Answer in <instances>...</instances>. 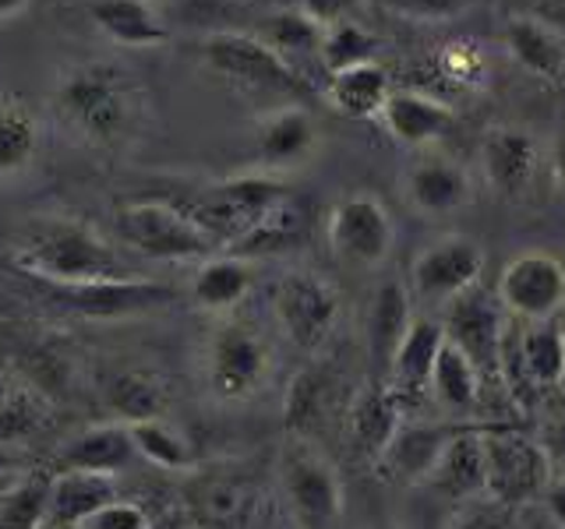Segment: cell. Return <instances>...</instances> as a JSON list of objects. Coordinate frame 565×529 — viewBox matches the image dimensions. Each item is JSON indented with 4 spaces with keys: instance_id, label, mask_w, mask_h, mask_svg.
<instances>
[{
    "instance_id": "ffe728a7",
    "label": "cell",
    "mask_w": 565,
    "mask_h": 529,
    "mask_svg": "<svg viewBox=\"0 0 565 529\" xmlns=\"http://www.w3.org/2000/svg\"><path fill=\"white\" fill-rule=\"evenodd\" d=\"M502 43L509 50V57L526 75H534L541 82L565 78V35L552 22H544V18L526 11L509 14L502 25Z\"/></svg>"
},
{
    "instance_id": "44dd1931",
    "label": "cell",
    "mask_w": 565,
    "mask_h": 529,
    "mask_svg": "<svg viewBox=\"0 0 565 529\" xmlns=\"http://www.w3.org/2000/svg\"><path fill=\"white\" fill-rule=\"evenodd\" d=\"M403 399L393 392L388 385H367L358 396L350 399L347 410V434L350 445L358 455H364L367 463L385 452L388 441L396 438V431L403 428Z\"/></svg>"
},
{
    "instance_id": "4316f807",
    "label": "cell",
    "mask_w": 565,
    "mask_h": 529,
    "mask_svg": "<svg viewBox=\"0 0 565 529\" xmlns=\"http://www.w3.org/2000/svg\"><path fill=\"white\" fill-rule=\"evenodd\" d=\"M512 339H516L512 349H516V367L526 385L555 388L565 381V325L558 317L526 322Z\"/></svg>"
},
{
    "instance_id": "ac0fdd59",
    "label": "cell",
    "mask_w": 565,
    "mask_h": 529,
    "mask_svg": "<svg viewBox=\"0 0 565 529\" xmlns=\"http://www.w3.org/2000/svg\"><path fill=\"white\" fill-rule=\"evenodd\" d=\"M459 428H449V423H406L396 431V438L388 441L385 452L375 458V473L385 484L396 487H420L428 481V473L435 469L441 449L449 445V438Z\"/></svg>"
},
{
    "instance_id": "ee69618b",
    "label": "cell",
    "mask_w": 565,
    "mask_h": 529,
    "mask_svg": "<svg viewBox=\"0 0 565 529\" xmlns=\"http://www.w3.org/2000/svg\"><path fill=\"white\" fill-rule=\"evenodd\" d=\"M78 529H152V519L141 505L114 498V501L99 505L93 516H85L78 522Z\"/></svg>"
},
{
    "instance_id": "5bb4252c",
    "label": "cell",
    "mask_w": 565,
    "mask_h": 529,
    "mask_svg": "<svg viewBox=\"0 0 565 529\" xmlns=\"http://www.w3.org/2000/svg\"><path fill=\"white\" fill-rule=\"evenodd\" d=\"M403 202L420 216H452L473 198L470 170L452 155L441 152H420L403 170Z\"/></svg>"
},
{
    "instance_id": "7c38bea8",
    "label": "cell",
    "mask_w": 565,
    "mask_h": 529,
    "mask_svg": "<svg viewBox=\"0 0 565 529\" xmlns=\"http://www.w3.org/2000/svg\"><path fill=\"white\" fill-rule=\"evenodd\" d=\"M484 272V247L473 237L446 234L420 247L411 261V296L420 304L446 307L449 300L477 287Z\"/></svg>"
},
{
    "instance_id": "d6a6232c",
    "label": "cell",
    "mask_w": 565,
    "mask_h": 529,
    "mask_svg": "<svg viewBox=\"0 0 565 529\" xmlns=\"http://www.w3.org/2000/svg\"><path fill=\"white\" fill-rule=\"evenodd\" d=\"M88 18L117 46L141 50L167 43V25L159 22L146 0H96V4H88Z\"/></svg>"
},
{
    "instance_id": "836d02e7",
    "label": "cell",
    "mask_w": 565,
    "mask_h": 529,
    "mask_svg": "<svg viewBox=\"0 0 565 529\" xmlns=\"http://www.w3.org/2000/svg\"><path fill=\"white\" fill-rule=\"evenodd\" d=\"M103 399L120 423L163 417V381L146 367H114L103 375Z\"/></svg>"
},
{
    "instance_id": "7dc6e473",
    "label": "cell",
    "mask_w": 565,
    "mask_h": 529,
    "mask_svg": "<svg viewBox=\"0 0 565 529\" xmlns=\"http://www.w3.org/2000/svg\"><path fill=\"white\" fill-rule=\"evenodd\" d=\"M541 505L547 516H552V522L558 529H565V476H552V484H547L541 494Z\"/></svg>"
},
{
    "instance_id": "f35d334b",
    "label": "cell",
    "mask_w": 565,
    "mask_h": 529,
    "mask_svg": "<svg viewBox=\"0 0 565 529\" xmlns=\"http://www.w3.org/2000/svg\"><path fill=\"white\" fill-rule=\"evenodd\" d=\"M50 428V406L32 388H4L0 396V445H22Z\"/></svg>"
},
{
    "instance_id": "8992f818",
    "label": "cell",
    "mask_w": 565,
    "mask_h": 529,
    "mask_svg": "<svg viewBox=\"0 0 565 529\" xmlns=\"http://www.w3.org/2000/svg\"><path fill=\"white\" fill-rule=\"evenodd\" d=\"M279 490L297 529H335L343 519V481L326 452L308 438H290L279 452Z\"/></svg>"
},
{
    "instance_id": "bcb514c9",
    "label": "cell",
    "mask_w": 565,
    "mask_h": 529,
    "mask_svg": "<svg viewBox=\"0 0 565 529\" xmlns=\"http://www.w3.org/2000/svg\"><path fill=\"white\" fill-rule=\"evenodd\" d=\"M541 445L547 452L555 466V476H565V417H558L555 423H547L544 434H541Z\"/></svg>"
},
{
    "instance_id": "e575fe53",
    "label": "cell",
    "mask_w": 565,
    "mask_h": 529,
    "mask_svg": "<svg viewBox=\"0 0 565 529\" xmlns=\"http://www.w3.org/2000/svg\"><path fill=\"white\" fill-rule=\"evenodd\" d=\"M481 370L473 367V360L463 349L452 346L449 339L441 343L438 357H435V370H431V385L428 392L435 396V402L449 413H470L477 402H481Z\"/></svg>"
},
{
    "instance_id": "681fc988",
    "label": "cell",
    "mask_w": 565,
    "mask_h": 529,
    "mask_svg": "<svg viewBox=\"0 0 565 529\" xmlns=\"http://www.w3.org/2000/svg\"><path fill=\"white\" fill-rule=\"evenodd\" d=\"M29 8V0H0V18H14Z\"/></svg>"
},
{
    "instance_id": "9a60e30c",
    "label": "cell",
    "mask_w": 565,
    "mask_h": 529,
    "mask_svg": "<svg viewBox=\"0 0 565 529\" xmlns=\"http://www.w3.org/2000/svg\"><path fill=\"white\" fill-rule=\"evenodd\" d=\"M255 152L258 170L287 173L315 159L318 152V123L305 102H279L265 110L255 123Z\"/></svg>"
},
{
    "instance_id": "3957f363",
    "label": "cell",
    "mask_w": 565,
    "mask_h": 529,
    "mask_svg": "<svg viewBox=\"0 0 565 529\" xmlns=\"http://www.w3.org/2000/svg\"><path fill=\"white\" fill-rule=\"evenodd\" d=\"M294 187L279 173L269 170H247L216 176V181L184 184L163 198L177 205L184 216L205 229L220 251H230L244 234H252L255 223L269 212L279 198H287Z\"/></svg>"
},
{
    "instance_id": "8d00e7d4",
    "label": "cell",
    "mask_w": 565,
    "mask_h": 529,
    "mask_svg": "<svg viewBox=\"0 0 565 529\" xmlns=\"http://www.w3.org/2000/svg\"><path fill=\"white\" fill-rule=\"evenodd\" d=\"M53 473L29 469L0 490V529H50Z\"/></svg>"
},
{
    "instance_id": "484cf974",
    "label": "cell",
    "mask_w": 565,
    "mask_h": 529,
    "mask_svg": "<svg viewBox=\"0 0 565 529\" xmlns=\"http://www.w3.org/2000/svg\"><path fill=\"white\" fill-rule=\"evenodd\" d=\"M335 410H350V402H340V388L326 367H308L294 378L287 392V431L290 438L315 441L318 431H326Z\"/></svg>"
},
{
    "instance_id": "83f0119b",
    "label": "cell",
    "mask_w": 565,
    "mask_h": 529,
    "mask_svg": "<svg viewBox=\"0 0 565 529\" xmlns=\"http://www.w3.org/2000/svg\"><path fill=\"white\" fill-rule=\"evenodd\" d=\"M61 469H88V473H106L117 476L120 469L131 466L135 445L128 434V423H96V428H85L82 434H75L61 449Z\"/></svg>"
},
{
    "instance_id": "8fae6325",
    "label": "cell",
    "mask_w": 565,
    "mask_h": 529,
    "mask_svg": "<svg viewBox=\"0 0 565 529\" xmlns=\"http://www.w3.org/2000/svg\"><path fill=\"white\" fill-rule=\"evenodd\" d=\"M441 332L452 346H459L481 370V378H502V343L509 332V314L499 293L470 287L446 304Z\"/></svg>"
},
{
    "instance_id": "7bdbcfd3",
    "label": "cell",
    "mask_w": 565,
    "mask_h": 529,
    "mask_svg": "<svg viewBox=\"0 0 565 529\" xmlns=\"http://www.w3.org/2000/svg\"><path fill=\"white\" fill-rule=\"evenodd\" d=\"M435 64H438V75L446 78L449 85H463V88H477L488 75L481 50L467 46V43L463 46H446L435 57Z\"/></svg>"
},
{
    "instance_id": "7a4b0ae2",
    "label": "cell",
    "mask_w": 565,
    "mask_h": 529,
    "mask_svg": "<svg viewBox=\"0 0 565 529\" xmlns=\"http://www.w3.org/2000/svg\"><path fill=\"white\" fill-rule=\"evenodd\" d=\"M141 88L117 64H75L53 88V114L88 145H117L138 128Z\"/></svg>"
},
{
    "instance_id": "1f68e13d",
    "label": "cell",
    "mask_w": 565,
    "mask_h": 529,
    "mask_svg": "<svg viewBox=\"0 0 565 529\" xmlns=\"http://www.w3.org/2000/svg\"><path fill=\"white\" fill-rule=\"evenodd\" d=\"M252 261L237 258V255H212L205 261H199V269L191 276V300L202 311L212 314H226L234 311L241 300L252 293Z\"/></svg>"
},
{
    "instance_id": "f546056e",
    "label": "cell",
    "mask_w": 565,
    "mask_h": 529,
    "mask_svg": "<svg viewBox=\"0 0 565 529\" xmlns=\"http://www.w3.org/2000/svg\"><path fill=\"white\" fill-rule=\"evenodd\" d=\"M117 498L114 476L88 469H57L50 484V529H78L85 516Z\"/></svg>"
},
{
    "instance_id": "d6986e66",
    "label": "cell",
    "mask_w": 565,
    "mask_h": 529,
    "mask_svg": "<svg viewBox=\"0 0 565 529\" xmlns=\"http://www.w3.org/2000/svg\"><path fill=\"white\" fill-rule=\"evenodd\" d=\"M541 166L537 138L523 128H491L481 138V173L494 194L523 198Z\"/></svg>"
},
{
    "instance_id": "5b68a950",
    "label": "cell",
    "mask_w": 565,
    "mask_h": 529,
    "mask_svg": "<svg viewBox=\"0 0 565 529\" xmlns=\"http://www.w3.org/2000/svg\"><path fill=\"white\" fill-rule=\"evenodd\" d=\"M117 237L131 251L152 261H205L220 255L205 229L194 226L163 194L135 198L117 212Z\"/></svg>"
},
{
    "instance_id": "d4e9b609",
    "label": "cell",
    "mask_w": 565,
    "mask_h": 529,
    "mask_svg": "<svg viewBox=\"0 0 565 529\" xmlns=\"http://www.w3.org/2000/svg\"><path fill=\"white\" fill-rule=\"evenodd\" d=\"M308 229H311V208L305 198H297V194L290 191L287 198H279L255 223L252 234H244L234 247H230V255L255 261V258H273L282 251H294V247L305 244Z\"/></svg>"
},
{
    "instance_id": "b9f144b4",
    "label": "cell",
    "mask_w": 565,
    "mask_h": 529,
    "mask_svg": "<svg viewBox=\"0 0 565 529\" xmlns=\"http://www.w3.org/2000/svg\"><path fill=\"white\" fill-rule=\"evenodd\" d=\"M379 4L406 22H456L477 8V0H379Z\"/></svg>"
},
{
    "instance_id": "ba28073f",
    "label": "cell",
    "mask_w": 565,
    "mask_h": 529,
    "mask_svg": "<svg viewBox=\"0 0 565 529\" xmlns=\"http://www.w3.org/2000/svg\"><path fill=\"white\" fill-rule=\"evenodd\" d=\"M481 445H484L488 498H494L499 505L541 501L544 487L555 476V466L547 458L541 438L491 428L481 431Z\"/></svg>"
},
{
    "instance_id": "e0dca14e",
    "label": "cell",
    "mask_w": 565,
    "mask_h": 529,
    "mask_svg": "<svg viewBox=\"0 0 565 529\" xmlns=\"http://www.w3.org/2000/svg\"><path fill=\"white\" fill-rule=\"evenodd\" d=\"M379 123L396 145L424 152V149H431L438 138H446L452 131L456 114L449 102H441L431 93H420V88H393L379 114Z\"/></svg>"
},
{
    "instance_id": "2e32d148",
    "label": "cell",
    "mask_w": 565,
    "mask_h": 529,
    "mask_svg": "<svg viewBox=\"0 0 565 529\" xmlns=\"http://www.w3.org/2000/svg\"><path fill=\"white\" fill-rule=\"evenodd\" d=\"M61 304L78 311L82 317H131L141 311L163 307L173 300V290L152 279H110V282H85V287H50Z\"/></svg>"
},
{
    "instance_id": "60d3db41",
    "label": "cell",
    "mask_w": 565,
    "mask_h": 529,
    "mask_svg": "<svg viewBox=\"0 0 565 529\" xmlns=\"http://www.w3.org/2000/svg\"><path fill=\"white\" fill-rule=\"evenodd\" d=\"M379 43L361 22L353 18H340V22L326 25V40H322V67L326 75L350 64H364V61H375Z\"/></svg>"
},
{
    "instance_id": "f907efd6",
    "label": "cell",
    "mask_w": 565,
    "mask_h": 529,
    "mask_svg": "<svg viewBox=\"0 0 565 529\" xmlns=\"http://www.w3.org/2000/svg\"><path fill=\"white\" fill-rule=\"evenodd\" d=\"M14 476H18V473H8V469H4V463H0V490H4V487L14 481Z\"/></svg>"
},
{
    "instance_id": "6da1fadb",
    "label": "cell",
    "mask_w": 565,
    "mask_h": 529,
    "mask_svg": "<svg viewBox=\"0 0 565 529\" xmlns=\"http://www.w3.org/2000/svg\"><path fill=\"white\" fill-rule=\"evenodd\" d=\"M11 258L22 272L46 287H85V282L128 279L117 247L99 229L71 216H35L18 229Z\"/></svg>"
},
{
    "instance_id": "f5cc1de1",
    "label": "cell",
    "mask_w": 565,
    "mask_h": 529,
    "mask_svg": "<svg viewBox=\"0 0 565 529\" xmlns=\"http://www.w3.org/2000/svg\"><path fill=\"white\" fill-rule=\"evenodd\" d=\"M146 4H149V0H146Z\"/></svg>"
},
{
    "instance_id": "cb8c5ba5",
    "label": "cell",
    "mask_w": 565,
    "mask_h": 529,
    "mask_svg": "<svg viewBox=\"0 0 565 529\" xmlns=\"http://www.w3.org/2000/svg\"><path fill=\"white\" fill-rule=\"evenodd\" d=\"M420 487H428L446 498H481L488 494V473H484V445L481 431L459 428L449 445L441 449L435 469L428 473V481Z\"/></svg>"
},
{
    "instance_id": "277c9868",
    "label": "cell",
    "mask_w": 565,
    "mask_h": 529,
    "mask_svg": "<svg viewBox=\"0 0 565 529\" xmlns=\"http://www.w3.org/2000/svg\"><path fill=\"white\" fill-rule=\"evenodd\" d=\"M202 64L212 71L216 78L226 85H237L244 93L255 96H290L308 99L311 96V82L305 75L279 61L276 53L265 46L255 32H216L209 35L199 50Z\"/></svg>"
},
{
    "instance_id": "816d5d0a",
    "label": "cell",
    "mask_w": 565,
    "mask_h": 529,
    "mask_svg": "<svg viewBox=\"0 0 565 529\" xmlns=\"http://www.w3.org/2000/svg\"><path fill=\"white\" fill-rule=\"evenodd\" d=\"M4 388H8V381H4V378H0V396H4Z\"/></svg>"
},
{
    "instance_id": "4fadbf2b",
    "label": "cell",
    "mask_w": 565,
    "mask_h": 529,
    "mask_svg": "<svg viewBox=\"0 0 565 529\" xmlns=\"http://www.w3.org/2000/svg\"><path fill=\"white\" fill-rule=\"evenodd\" d=\"M494 293L520 325L558 317L565 307V264L552 251H523L502 269Z\"/></svg>"
},
{
    "instance_id": "7402d4cb",
    "label": "cell",
    "mask_w": 565,
    "mask_h": 529,
    "mask_svg": "<svg viewBox=\"0 0 565 529\" xmlns=\"http://www.w3.org/2000/svg\"><path fill=\"white\" fill-rule=\"evenodd\" d=\"M414 325V296L411 287H403L399 279H388L375 290L367 304V322H364V335H367V357H371V370L379 378H385L388 364H393L396 349L403 343L406 328Z\"/></svg>"
},
{
    "instance_id": "d590c367",
    "label": "cell",
    "mask_w": 565,
    "mask_h": 529,
    "mask_svg": "<svg viewBox=\"0 0 565 529\" xmlns=\"http://www.w3.org/2000/svg\"><path fill=\"white\" fill-rule=\"evenodd\" d=\"M135 455L146 458L149 466L167 469V473H188L194 463V449L181 428H173L167 417H149V420H135L128 423Z\"/></svg>"
},
{
    "instance_id": "c3c4849f",
    "label": "cell",
    "mask_w": 565,
    "mask_h": 529,
    "mask_svg": "<svg viewBox=\"0 0 565 529\" xmlns=\"http://www.w3.org/2000/svg\"><path fill=\"white\" fill-rule=\"evenodd\" d=\"M552 176H555L558 187H565V120H562V128L552 141Z\"/></svg>"
},
{
    "instance_id": "9c48e42d",
    "label": "cell",
    "mask_w": 565,
    "mask_h": 529,
    "mask_svg": "<svg viewBox=\"0 0 565 529\" xmlns=\"http://www.w3.org/2000/svg\"><path fill=\"white\" fill-rule=\"evenodd\" d=\"M273 314L297 349L315 353L329 343L340 322V290L318 272H282L273 287Z\"/></svg>"
},
{
    "instance_id": "ab89813d",
    "label": "cell",
    "mask_w": 565,
    "mask_h": 529,
    "mask_svg": "<svg viewBox=\"0 0 565 529\" xmlns=\"http://www.w3.org/2000/svg\"><path fill=\"white\" fill-rule=\"evenodd\" d=\"M194 511H199V519L212 529H234L247 516V487L234 481V476H212L199 490Z\"/></svg>"
},
{
    "instance_id": "4dcf8cb0",
    "label": "cell",
    "mask_w": 565,
    "mask_h": 529,
    "mask_svg": "<svg viewBox=\"0 0 565 529\" xmlns=\"http://www.w3.org/2000/svg\"><path fill=\"white\" fill-rule=\"evenodd\" d=\"M258 40L269 46L279 61H287L297 75H305L308 64H322V40H326V25L315 22L311 14L300 8L294 11H279L255 29ZM308 78V75H305Z\"/></svg>"
},
{
    "instance_id": "30bf717a",
    "label": "cell",
    "mask_w": 565,
    "mask_h": 529,
    "mask_svg": "<svg viewBox=\"0 0 565 529\" xmlns=\"http://www.w3.org/2000/svg\"><path fill=\"white\" fill-rule=\"evenodd\" d=\"M326 240L329 251L343 264H350V269H375V264L393 255L396 223L382 205V198L367 191H353L329 208Z\"/></svg>"
},
{
    "instance_id": "74e56055",
    "label": "cell",
    "mask_w": 565,
    "mask_h": 529,
    "mask_svg": "<svg viewBox=\"0 0 565 529\" xmlns=\"http://www.w3.org/2000/svg\"><path fill=\"white\" fill-rule=\"evenodd\" d=\"M40 149V123L18 99L0 102V176H11L32 163Z\"/></svg>"
},
{
    "instance_id": "52a82bcc",
    "label": "cell",
    "mask_w": 565,
    "mask_h": 529,
    "mask_svg": "<svg viewBox=\"0 0 565 529\" xmlns=\"http://www.w3.org/2000/svg\"><path fill=\"white\" fill-rule=\"evenodd\" d=\"M273 375V353L262 335L244 322H223L209 335L205 381L220 402H244L258 396Z\"/></svg>"
},
{
    "instance_id": "f6af8a7d",
    "label": "cell",
    "mask_w": 565,
    "mask_h": 529,
    "mask_svg": "<svg viewBox=\"0 0 565 529\" xmlns=\"http://www.w3.org/2000/svg\"><path fill=\"white\" fill-rule=\"evenodd\" d=\"M358 4V0H297V8L311 14L315 22H322V25H332V22H340V18H350V8Z\"/></svg>"
},
{
    "instance_id": "603a6c76",
    "label": "cell",
    "mask_w": 565,
    "mask_h": 529,
    "mask_svg": "<svg viewBox=\"0 0 565 529\" xmlns=\"http://www.w3.org/2000/svg\"><path fill=\"white\" fill-rule=\"evenodd\" d=\"M441 343H446V332H441V322H431V317H417L414 325L406 328L403 343L396 349L393 364L385 370V385L403 399V406L428 392L431 385V370H435V357Z\"/></svg>"
},
{
    "instance_id": "f1b7e54d",
    "label": "cell",
    "mask_w": 565,
    "mask_h": 529,
    "mask_svg": "<svg viewBox=\"0 0 565 529\" xmlns=\"http://www.w3.org/2000/svg\"><path fill=\"white\" fill-rule=\"evenodd\" d=\"M388 93H393V82L379 61L340 67L326 82V99L332 102V110L353 120H379Z\"/></svg>"
}]
</instances>
